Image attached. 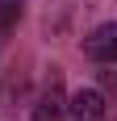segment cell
Instances as JSON below:
<instances>
[{
	"label": "cell",
	"mask_w": 117,
	"mask_h": 121,
	"mask_svg": "<svg viewBox=\"0 0 117 121\" xmlns=\"http://www.w3.org/2000/svg\"><path fill=\"white\" fill-rule=\"evenodd\" d=\"M63 121H109V109H105V96L96 88H84L67 100V117Z\"/></svg>",
	"instance_id": "cell-1"
},
{
	"label": "cell",
	"mask_w": 117,
	"mask_h": 121,
	"mask_svg": "<svg viewBox=\"0 0 117 121\" xmlns=\"http://www.w3.org/2000/svg\"><path fill=\"white\" fill-rule=\"evenodd\" d=\"M67 117V96H63V84H58V75H50L46 92L38 96L34 104V121H63Z\"/></svg>",
	"instance_id": "cell-2"
},
{
	"label": "cell",
	"mask_w": 117,
	"mask_h": 121,
	"mask_svg": "<svg viewBox=\"0 0 117 121\" xmlns=\"http://www.w3.org/2000/svg\"><path fill=\"white\" fill-rule=\"evenodd\" d=\"M84 54L96 63H113L117 59V25H100L84 38Z\"/></svg>",
	"instance_id": "cell-3"
},
{
	"label": "cell",
	"mask_w": 117,
	"mask_h": 121,
	"mask_svg": "<svg viewBox=\"0 0 117 121\" xmlns=\"http://www.w3.org/2000/svg\"><path fill=\"white\" fill-rule=\"evenodd\" d=\"M21 17V0H0V29H9Z\"/></svg>",
	"instance_id": "cell-4"
}]
</instances>
